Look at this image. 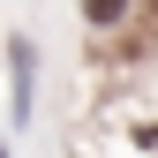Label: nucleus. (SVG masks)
Instances as JSON below:
<instances>
[{
  "label": "nucleus",
  "instance_id": "nucleus-1",
  "mask_svg": "<svg viewBox=\"0 0 158 158\" xmlns=\"http://www.w3.org/2000/svg\"><path fill=\"white\" fill-rule=\"evenodd\" d=\"M0 60H8V121L30 128V98H38V45L30 38H8L0 45Z\"/></svg>",
  "mask_w": 158,
  "mask_h": 158
},
{
  "label": "nucleus",
  "instance_id": "nucleus-2",
  "mask_svg": "<svg viewBox=\"0 0 158 158\" xmlns=\"http://www.w3.org/2000/svg\"><path fill=\"white\" fill-rule=\"evenodd\" d=\"M75 8H83V23H90V30H113V23L128 15V0H75Z\"/></svg>",
  "mask_w": 158,
  "mask_h": 158
}]
</instances>
